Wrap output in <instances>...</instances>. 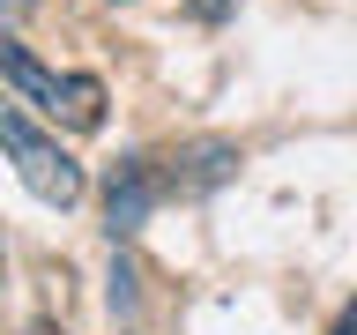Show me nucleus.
Segmentation results:
<instances>
[{
  "label": "nucleus",
  "mask_w": 357,
  "mask_h": 335,
  "mask_svg": "<svg viewBox=\"0 0 357 335\" xmlns=\"http://www.w3.org/2000/svg\"><path fill=\"white\" fill-rule=\"evenodd\" d=\"M0 82L15 89L22 105H38L52 127H67V134H97L105 127V82L97 75H52V67H38L30 60V45L0 22Z\"/></svg>",
  "instance_id": "f257e3e1"
},
{
  "label": "nucleus",
  "mask_w": 357,
  "mask_h": 335,
  "mask_svg": "<svg viewBox=\"0 0 357 335\" xmlns=\"http://www.w3.org/2000/svg\"><path fill=\"white\" fill-rule=\"evenodd\" d=\"M38 335H60V328H38Z\"/></svg>",
  "instance_id": "0eeeda50"
},
{
  "label": "nucleus",
  "mask_w": 357,
  "mask_h": 335,
  "mask_svg": "<svg viewBox=\"0 0 357 335\" xmlns=\"http://www.w3.org/2000/svg\"><path fill=\"white\" fill-rule=\"evenodd\" d=\"M30 8H38V0H0V22H22Z\"/></svg>",
  "instance_id": "39448f33"
},
{
  "label": "nucleus",
  "mask_w": 357,
  "mask_h": 335,
  "mask_svg": "<svg viewBox=\"0 0 357 335\" xmlns=\"http://www.w3.org/2000/svg\"><path fill=\"white\" fill-rule=\"evenodd\" d=\"M178 164H186V172H172L164 186H172V194H201V186H216V179H231L238 149H231V142H201V149H186Z\"/></svg>",
  "instance_id": "20e7f679"
},
{
  "label": "nucleus",
  "mask_w": 357,
  "mask_h": 335,
  "mask_svg": "<svg viewBox=\"0 0 357 335\" xmlns=\"http://www.w3.org/2000/svg\"><path fill=\"white\" fill-rule=\"evenodd\" d=\"M149 194H156V179H149V156H127L119 172H112V231H134V223L149 216Z\"/></svg>",
  "instance_id": "7ed1b4c3"
},
{
  "label": "nucleus",
  "mask_w": 357,
  "mask_h": 335,
  "mask_svg": "<svg viewBox=\"0 0 357 335\" xmlns=\"http://www.w3.org/2000/svg\"><path fill=\"white\" fill-rule=\"evenodd\" d=\"M335 335H357V306H350V313H342V328H335Z\"/></svg>",
  "instance_id": "423d86ee"
},
{
  "label": "nucleus",
  "mask_w": 357,
  "mask_h": 335,
  "mask_svg": "<svg viewBox=\"0 0 357 335\" xmlns=\"http://www.w3.org/2000/svg\"><path fill=\"white\" fill-rule=\"evenodd\" d=\"M0 149H8L15 179L45 201V209H75V201H82V186H89L82 164H75V156H67L45 127H30V119H22V97H15V89L0 97Z\"/></svg>",
  "instance_id": "f03ea898"
}]
</instances>
